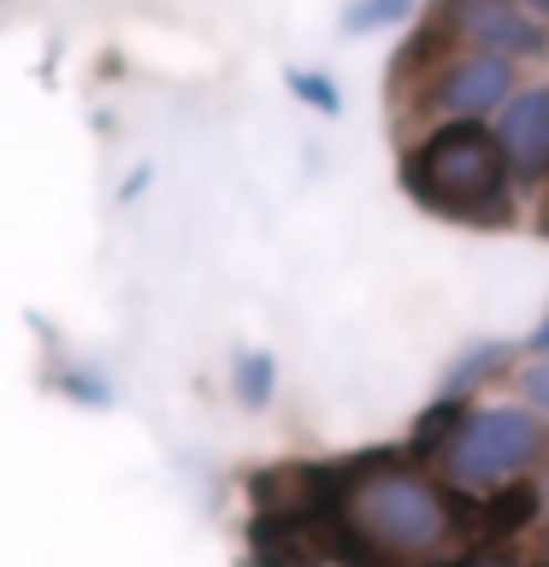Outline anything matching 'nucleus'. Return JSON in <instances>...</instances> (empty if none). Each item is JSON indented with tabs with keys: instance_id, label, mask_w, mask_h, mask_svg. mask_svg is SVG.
Listing matches in <instances>:
<instances>
[{
	"instance_id": "obj_11",
	"label": "nucleus",
	"mask_w": 549,
	"mask_h": 567,
	"mask_svg": "<svg viewBox=\"0 0 549 567\" xmlns=\"http://www.w3.org/2000/svg\"><path fill=\"white\" fill-rule=\"evenodd\" d=\"M242 402L248 408H260L266 396H272V354H248V361H242Z\"/></svg>"
},
{
	"instance_id": "obj_6",
	"label": "nucleus",
	"mask_w": 549,
	"mask_h": 567,
	"mask_svg": "<svg viewBox=\"0 0 549 567\" xmlns=\"http://www.w3.org/2000/svg\"><path fill=\"white\" fill-rule=\"evenodd\" d=\"M455 30L467 35V48L490 53H538L543 35L526 12H514L508 0H455Z\"/></svg>"
},
{
	"instance_id": "obj_13",
	"label": "nucleus",
	"mask_w": 549,
	"mask_h": 567,
	"mask_svg": "<svg viewBox=\"0 0 549 567\" xmlns=\"http://www.w3.org/2000/svg\"><path fill=\"white\" fill-rule=\"evenodd\" d=\"M520 384H526V402H531V408H543V414H549V367H531Z\"/></svg>"
},
{
	"instance_id": "obj_10",
	"label": "nucleus",
	"mask_w": 549,
	"mask_h": 567,
	"mask_svg": "<svg viewBox=\"0 0 549 567\" xmlns=\"http://www.w3.org/2000/svg\"><path fill=\"white\" fill-rule=\"evenodd\" d=\"M407 12V0H361V7L343 12V30H379V24H396Z\"/></svg>"
},
{
	"instance_id": "obj_12",
	"label": "nucleus",
	"mask_w": 549,
	"mask_h": 567,
	"mask_svg": "<svg viewBox=\"0 0 549 567\" xmlns=\"http://www.w3.org/2000/svg\"><path fill=\"white\" fill-rule=\"evenodd\" d=\"M290 89L308 106H319V113H336V106H343V101H336V89H331V78H319V71H290Z\"/></svg>"
},
{
	"instance_id": "obj_5",
	"label": "nucleus",
	"mask_w": 549,
	"mask_h": 567,
	"mask_svg": "<svg viewBox=\"0 0 549 567\" xmlns=\"http://www.w3.org/2000/svg\"><path fill=\"white\" fill-rule=\"evenodd\" d=\"M508 83H514L508 53L478 48V53H460V60L432 83V101L443 106V113H455V118H473V113H485V106L503 101V95H508Z\"/></svg>"
},
{
	"instance_id": "obj_7",
	"label": "nucleus",
	"mask_w": 549,
	"mask_h": 567,
	"mask_svg": "<svg viewBox=\"0 0 549 567\" xmlns=\"http://www.w3.org/2000/svg\"><path fill=\"white\" fill-rule=\"evenodd\" d=\"M496 136H503V154L514 172H531V177L549 172V89H531V95L514 101Z\"/></svg>"
},
{
	"instance_id": "obj_1",
	"label": "nucleus",
	"mask_w": 549,
	"mask_h": 567,
	"mask_svg": "<svg viewBox=\"0 0 549 567\" xmlns=\"http://www.w3.org/2000/svg\"><path fill=\"white\" fill-rule=\"evenodd\" d=\"M331 544L354 567H460L473 556L467 508L432 478L384 461L343 473Z\"/></svg>"
},
{
	"instance_id": "obj_8",
	"label": "nucleus",
	"mask_w": 549,
	"mask_h": 567,
	"mask_svg": "<svg viewBox=\"0 0 549 567\" xmlns=\"http://www.w3.org/2000/svg\"><path fill=\"white\" fill-rule=\"evenodd\" d=\"M531 514H538V491L531 485H508V491H496L490 503H485V538H508V532H520Z\"/></svg>"
},
{
	"instance_id": "obj_9",
	"label": "nucleus",
	"mask_w": 549,
	"mask_h": 567,
	"mask_svg": "<svg viewBox=\"0 0 549 567\" xmlns=\"http://www.w3.org/2000/svg\"><path fill=\"white\" fill-rule=\"evenodd\" d=\"M503 361H508V343H478V349H467V354H460V361L449 367V384H443V396H460V390L478 384L485 372H496Z\"/></svg>"
},
{
	"instance_id": "obj_4",
	"label": "nucleus",
	"mask_w": 549,
	"mask_h": 567,
	"mask_svg": "<svg viewBox=\"0 0 549 567\" xmlns=\"http://www.w3.org/2000/svg\"><path fill=\"white\" fill-rule=\"evenodd\" d=\"M255 496L260 520H331L336 514V496H343V473L336 467H266L255 473Z\"/></svg>"
},
{
	"instance_id": "obj_14",
	"label": "nucleus",
	"mask_w": 549,
	"mask_h": 567,
	"mask_svg": "<svg viewBox=\"0 0 549 567\" xmlns=\"http://www.w3.org/2000/svg\"><path fill=\"white\" fill-rule=\"evenodd\" d=\"M531 349H538V354H549V313H543V326L531 331Z\"/></svg>"
},
{
	"instance_id": "obj_2",
	"label": "nucleus",
	"mask_w": 549,
	"mask_h": 567,
	"mask_svg": "<svg viewBox=\"0 0 549 567\" xmlns=\"http://www.w3.org/2000/svg\"><path fill=\"white\" fill-rule=\"evenodd\" d=\"M503 136H490L485 124L460 118L449 131L425 136L402 166V184L414 189V202L449 213L467 225H503L508 219V195H503Z\"/></svg>"
},
{
	"instance_id": "obj_16",
	"label": "nucleus",
	"mask_w": 549,
	"mask_h": 567,
	"mask_svg": "<svg viewBox=\"0 0 549 567\" xmlns=\"http://www.w3.org/2000/svg\"><path fill=\"white\" fill-rule=\"evenodd\" d=\"M485 567H508V561H485Z\"/></svg>"
},
{
	"instance_id": "obj_3",
	"label": "nucleus",
	"mask_w": 549,
	"mask_h": 567,
	"mask_svg": "<svg viewBox=\"0 0 549 567\" xmlns=\"http://www.w3.org/2000/svg\"><path fill=\"white\" fill-rule=\"evenodd\" d=\"M543 450V425L526 408H485L455 425V437L443 443V467L455 485H496L503 473L526 467Z\"/></svg>"
},
{
	"instance_id": "obj_15",
	"label": "nucleus",
	"mask_w": 549,
	"mask_h": 567,
	"mask_svg": "<svg viewBox=\"0 0 549 567\" xmlns=\"http://www.w3.org/2000/svg\"><path fill=\"white\" fill-rule=\"evenodd\" d=\"M531 7H538V12H543V18H549V0H531Z\"/></svg>"
}]
</instances>
